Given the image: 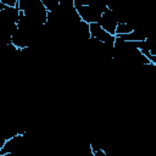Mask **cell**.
I'll return each mask as SVG.
<instances>
[{"label":"cell","mask_w":156,"mask_h":156,"mask_svg":"<svg viewBox=\"0 0 156 156\" xmlns=\"http://www.w3.org/2000/svg\"><path fill=\"white\" fill-rule=\"evenodd\" d=\"M73 7L76 10L77 16L79 20L87 24L91 23H98L102 12L107 7L105 4L100 2H88V1H79V0H73Z\"/></svg>","instance_id":"6da1fadb"},{"label":"cell","mask_w":156,"mask_h":156,"mask_svg":"<svg viewBox=\"0 0 156 156\" xmlns=\"http://www.w3.org/2000/svg\"><path fill=\"white\" fill-rule=\"evenodd\" d=\"M118 22H126V21H122L119 18V16L117 15V12L115 10H112L107 5V7L102 12V15H101V17H100V20H99L98 23L100 24V27L105 32H107L108 34H111V35L115 37V32H116V27H117Z\"/></svg>","instance_id":"7a4b0ae2"},{"label":"cell","mask_w":156,"mask_h":156,"mask_svg":"<svg viewBox=\"0 0 156 156\" xmlns=\"http://www.w3.org/2000/svg\"><path fill=\"white\" fill-rule=\"evenodd\" d=\"M89 37L90 39H94L96 41H99L102 45L113 48L115 44V37L108 34L107 32H105L99 23H91L89 24Z\"/></svg>","instance_id":"3957f363"},{"label":"cell","mask_w":156,"mask_h":156,"mask_svg":"<svg viewBox=\"0 0 156 156\" xmlns=\"http://www.w3.org/2000/svg\"><path fill=\"white\" fill-rule=\"evenodd\" d=\"M89 149H90L91 156H108V154H107L101 146H99V145H96V144H90Z\"/></svg>","instance_id":"277c9868"}]
</instances>
